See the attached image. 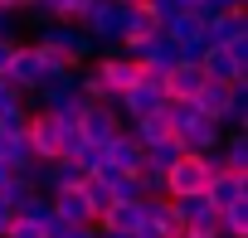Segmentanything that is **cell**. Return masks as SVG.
Wrapping results in <instances>:
<instances>
[{"label": "cell", "instance_id": "6da1fadb", "mask_svg": "<svg viewBox=\"0 0 248 238\" xmlns=\"http://www.w3.org/2000/svg\"><path fill=\"white\" fill-rule=\"evenodd\" d=\"M34 44L49 49L54 59H63V68H78V63H88V59L97 54V44H93L78 25H63V20H39Z\"/></svg>", "mask_w": 248, "mask_h": 238}, {"label": "cell", "instance_id": "7a4b0ae2", "mask_svg": "<svg viewBox=\"0 0 248 238\" xmlns=\"http://www.w3.org/2000/svg\"><path fill=\"white\" fill-rule=\"evenodd\" d=\"M161 107H166V78H156V73H141L137 88H127V92L112 102V112H117L122 127H127V122H141V117H156Z\"/></svg>", "mask_w": 248, "mask_h": 238}, {"label": "cell", "instance_id": "3957f363", "mask_svg": "<svg viewBox=\"0 0 248 238\" xmlns=\"http://www.w3.org/2000/svg\"><path fill=\"white\" fill-rule=\"evenodd\" d=\"M49 73H63V59H54L49 49H39L34 39L30 44H15V63H10V78L5 83H15L25 97L39 88V78H49Z\"/></svg>", "mask_w": 248, "mask_h": 238}, {"label": "cell", "instance_id": "277c9868", "mask_svg": "<svg viewBox=\"0 0 248 238\" xmlns=\"http://www.w3.org/2000/svg\"><path fill=\"white\" fill-rule=\"evenodd\" d=\"M97 49H122V5L117 0H88L83 15L73 20Z\"/></svg>", "mask_w": 248, "mask_h": 238}, {"label": "cell", "instance_id": "5b68a950", "mask_svg": "<svg viewBox=\"0 0 248 238\" xmlns=\"http://www.w3.org/2000/svg\"><path fill=\"white\" fill-rule=\"evenodd\" d=\"M93 68H97V78H102V88H107L112 102L127 92V88H137V78H141V68H137V59H132L127 49H102V54L93 59Z\"/></svg>", "mask_w": 248, "mask_h": 238}, {"label": "cell", "instance_id": "8992f818", "mask_svg": "<svg viewBox=\"0 0 248 238\" xmlns=\"http://www.w3.org/2000/svg\"><path fill=\"white\" fill-rule=\"evenodd\" d=\"M127 54L137 59V68H141V73H156V78H166V73L180 63V44H175V39H166V34H151V39L132 44Z\"/></svg>", "mask_w": 248, "mask_h": 238}, {"label": "cell", "instance_id": "52a82bcc", "mask_svg": "<svg viewBox=\"0 0 248 238\" xmlns=\"http://www.w3.org/2000/svg\"><path fill=\"white\" fill-rule=\"evenodd\" d=\"M209 175H204V161L200 156H180L170 170H166V199H190V194H204Z\"/></svg>", "mask_w": 248, "mask_h": 238}, {"label": "cell", "instance_id": "ba28073f", "mask_svg": "<svg viewBox=\"0 0 248 238\" xmlns=\"http://www.w3.org/2000/svg\"><path fill=\"white\" fill-rule=\"evenodd\" d=\"M248 39V10H219L204 20V49H229Z\"/></svg>", "mask_w": 248, "mask_h": 238}, {"label": "cell", "instance_id": "9c48e42d", "mask_svg": "<svg viewBox=\"0 0 248 238\" xmlns=\"http://www.w3.org/2000/svg\"><path fill=\"white\" fill-rule=\"evenodd\" d=\"M78 132H83L88 146H107V141L122 132V122H117V112H112L107 102H88L83 117H78Z\"/></svg>", "mask_w": 248, "mask_h": 238}, {"label": "cell", "instance_id": "30bf717a", "mask_svg": "<svg viewBox=\"0 0 248 238\" xmlns=\"http://www.w3.org/2000/svg\"><path fill=\"white\" fill-rule=\"evenodd\" d=\"M78 92V73L73 68H63V73H49V78H39V88L30 92L34 102H39V112H59L68 97Z\"/></svg>", "mask_w": 248, "mask_h": 238}, {"label": "cell", "instance_id": "8fae6325", "mask_svg": "<svg viewBox=\"0 0 248 238\" xmlns=\"http://www.w3.org/2000/svg\"><path fill=\"white\" fill-rule=\"evenodd\" d=\"M175 141H180V151L204 156V151H219V146H224V127H219V122H209V117H195L185 132H175Z\"/></svg>", "mask_w": 248, "mask_h": 238}, {"label": "cell", "instance_id": "7c38bea8", "mask_svg": "<svg viewBox=\"0 0 248 238\" xmlns=\"http://www.w3.org/2000/svg\"><path fill=\"white\" fill-rule=\"evenodd\" d=\"M204 88V68L200 63H175L166 73V97L170 102H195V92Z\"/></svg>", "mask_w": 248, "mask_h": 238}, {"label": "cell", "instance_id": "4fadbf2b", "mask_svg": "<svg viewBox=\"0 0 248 238\" xmlns=\"http://www.w3.org/2000/svg\"><path fill=\"white\" fill-rule=\"evenodd\" d=\"M204 199H209L214 209H229V204L248 199V175H238V170H224V175H214V180L204 185Z\"/></svg>", "mask_w": 248, "mask_h": 238}, {"label": "cell", "instance_id": "5bb4252c", "mask_svg": "<svg viewBox=\"0 0 248 238\" xmlns=\"http://www.w3.org/2000/svg\"><path fill=\"white\" fill-rule=\"evenodd\" d=\"M54 199V214L68 223V228H78V223H93V209H88V199H83V185L78 190H59V194H49ZM97 228V223H93Z\"/></svg>", "mask_w": 248, "mask_h": 238}, {"label": "cell", "instance_id": "9a60e30c", "mask_svg": "<svg viewBox=\"0 0 248 238\" xmlns=\"http://www.w3.org/2000/svg\"><path fill=\"white\" fill-rule=\"evenodd\" d=\"M170 209H175V219H180V228H190V223H204V228H219V209L204 199V194H190V199H170Z\"/></svg>", "mask_w": 248, "mask_h": 238}, {"label": "cell", "instance_id": "2e32d148", "mask_svg": "<svg viewBox=\"0 0 248 238\" xmlns=\"http://www.w3.org/2000/svg\"><path fill=\"white\" fill-rule=\"evenodd\" d=\"M151 34H161V25H156L141 5H122V49H132V44H141V39H151Z\"/></svg>", "mask_w": 248, "mask_h": 238}, {"label": "cell", "instance_id": "e0dca14e", "mask_svg": "<svg viewBox=\"0 0 248 238\" xmlns=\"http://www.w3.org/2000/svg\"><path fill=\"white\" fill-rule=\"evenodd\" d=\"M102 151H107V165H112V170H127V175H137V170H141V146H137L127 132H117Z\"/></svg>", "mask_w": 248, "mask_h": 238}, {"label": "cell", "instance_id": "ac0fdd59", "mask_svg": "<svg viewBox=\"0 0 248 238\" xmlns=\"http://www.w3.org/2000/svg\"><path fill=\"white\" fill-rule=\"evenodd\" d=\"M122 132H127V136L146 151V146H156V141H166V136H170V122H166V112H156V117H141V122H127Z\"/></svg>", "mask_w": 248, "mask_h": 238}, {"label": "cell", "instance_id": "d6986e66", "mask_svg": "<svg viewBox=\"0 0 248 238\" xmlns=\"http://www.w3.org/2000/svg\"><path fill=\"white\" fill-rule=\"evenodd\" d=\"M97 228H112V233H137V228H141V199L112 204V209L97 219Z\"/></svg>", "mask_w": 248, "mask_h": 238}, {"label": "cell", "instance_id": "ffe728a7", "mask_svg": "<svg viewBox=\"0 0 248 238\" xmlns=\"http://www.w3.org/2000/svg\"><path fill=\"white\" fill-rule=\"evenodd\" d=\"M0 165H5L10 175H25V170L34 165V151H30L25 132H20V136H0Z\"/></svg>", "mask_w": 248, "mask_h": 238}, {"label": "cell", "instance_id": "44dd1931", "mask_svg": "<svg viewBox=\"0 0 248 238\" xmlns=\"http://www.w3.org/2000/svg\"><path fill=\"white\" fill-rule=\"evenodd\" d=\"M224 107H229V83H209V78H204V88L195 92V112L209 117V122H219Z\"/></svg>", "mask_w": 248, "mask_h": 238}, {"label": "cell", "instance_id": "7402d4cb", "mask_svg": "<svg viewBox=\"0 0 248 238\" xmlns=\"http://www.w3.org/2000/svg\"><path fill=\"white\" fill-rule=\"evenodd\" d=\"M161 34H166V39H175V44L185 49V44H200V39H204V20H200L195 10H180V15L161 30Z\"/></svg>", "mask_w": 248, "mask_h": 238}, {"label": "cell", "instance_id": "603a6c76", "mask_svg": "<svg viewBox=\"0 0 248 238\" xmlns=\"http://www.w3.org/2000/svg\"><path fill=\"white\" fill-rule=\"evenodd\" d=\"M200 68H204V78H209V83H238V78H248V73L229 59V49H209Z\"/></svg>", "mask_w": 248, "mask_h": 238}, {"label": "cell", "instance_id": "cb8c5ba5", "mask_svg": "<svg viewBox=\"0 0 248 238\" xmlns=\"http://www.w3.org/2000/svg\"><path fill=\"white\" fill-rule=\"evenodd\" d=\"M83 5L88 0H34V20H63V25H73L78 15H83Z\"/></svg>", "mask_w": 248, "mask_h": 238}, {"label": "cell", "instance_id": "d4e9b609", "mask_svg": "<svg viewBox=\"0 0 248 238\" xmlns=\"http://www.w3.org/2000/svg\"><path fill=\"white\" fill-rule=\"evenodd\" d=\"M180 156H185V151H180V141H175V136H166V141H156V146H146V151H141V165L166 175V170H170Z\"/></svg>", "mask_w": 248, "mask_h": 238}, {"label": "cell", "instance_id": "484cf974", "mask_svg": "<svg viewBox=\"0 0 248 238\" xmlns=\"http://www.w3.org/2000/svg\"><path fill=\"white\" fill-rule=\"evenodd\" d=\"M224 165L229 170H238V175H248V132H224Z\"/></svg>", "mask_w": 248, "mask_h": 238}, {"label": "cell", "instance_id": "4316f807", "mask_svg": "<svg viewBox=\"0 0 248 238\" xmlns=\"http://www.w3.org/2000/svg\"><path fill=\"white\" fill-rule=\"evenodd\" d=\"M15 219H30V223H39V228H44V223L54 219V199H49V194H39V190H30V199L15 209Z\"/></svg>", "mask_w": 248, "mask_h": 238}, {"label": "cell", "instance_id": "83f0119b", "mask_svg": "<svg viewBox=\"0 0 248 238\" xmlns=\"http://www.w3.org/2000/svg\"><path fill=\"white\" fill-rule=\"evenodd\" d=\"M219 233H229V238H248V199L219 209Z\"/></svg>", "mask_w": 248, "mask_h": 238}, {"label": "cell", "instance_id": "f1b7e54d", "mask_svg": "<svg viewBox=\"0 0 248 238\" xmlns=\"http://www.w3.org/2000/svg\"><path fill=\"white\" fill-rule=\"evenodd\" d=\"M83 199H88V209H93V223H97V219L112 209V194H107V185H102V180H93V175L83 180Z\"/></svg>", "mask_w": 248, "mask_h": 238}, {"label": "cell", "instance_id": "f546056e", "mask_svg": "<svg viewBox=\"0 0 248 238\" xmlns=\"http://www.w3.org/2000/svg\"><path fill=\"white\" fill-rule=\"evenodd\" d=\"M78 92H83L88 102H107V107H112V97H107V88H102V78H97V68H88V73H78Z\"/></svg>", "mask_w": 248, "mask_h": 238}, {"label": "cell", "instance_id": "4dcf8cb0", "mask_svg": "<svg viewBox=\"0 0 248 238\" xmlns=\"http://www.w3.org/2000/svg\"><path fill=\"white\" fill-rule=\"evenodd\" d=\"M137 185H141V199H166V175L161 170H137Z\"/></svg>", "mask_w": 248, "mask_h": 238}, {"label": "cell", "instance_id": "1f68e13d", "mask_svg": "<svg viewBox=\"0 0 248 238\" xmlns=\"http://www.w3.org/2000/svg\"><path fill=\"white\" fill-rule=\"evenodd\" d=\"M30 190H34L30 180H20V175H10V180H5V190H0V199H5L10 209H20V204L30 199Z\"/></svg>", "mask_w": 248, "mask_h": 238}, {"label": "cell", "instance_id": "d6a6232c", "mask_svg": "<svg viewBox=\"0 0 248 238\" xmlns=\"http://www.w3.org/2000/svg\"><path fill=\"white\" fill-rule=\"evenodd\" d=\"M20 20H25V15L0 10V44H20Z\"/></svg>", "mask_w": 248, "mask_h": 238}, {"label": "cell", "instance_id": "836d02e7", "mask_svg": "<svg viewBox=\"0 0 248 238\" xmlns=\"http://www.w3.org/2000/svg\"><path fill=\"white\" fill-rule=\"evenodd\" d=\"M25 122H30V112H25V107L5 112V117H0V136H20V132H25Z\"/></svg>", "mask_w": 248, "mask_h": 238}, {"label": "cell", "instance_id": "e575fe53", "mask_svg": "<svg viewBox=\"0 0 248 238\" xmlns=\"http://www.w3.org/2000/svg\"><path fill=\"white\" fill-rule=\"evenodd\" d=\"M73 161H78V165H83V170L93 175V170H102V165H107V151H102V146H83V151H78Z\"/></svg>", "mask_w": 248, "mask_h": 238}, {"label": "cell", "instance_id": "d590c367", "mask_svg": "<svg viewBox=\"0 0 248 238\" xmlns=\"http://www.w3.org/2000/svg\"><path fill=\"white\" fill-rule=\"evenodd\" d=\"M5 238H44V228H39V223H30V219H15V223L5 228Z\"/></svg>", "mask_w": 248, "mask_h": 238}, {"label": "cell", "instance_id": "8d00e7d4", "mask_svg": "<svg viewBox=\"0 0 248 238\" xmlns=\"http://www.w3.org/2000/svg\"><path fill=\"white\" fill-rule=\"evenodd\" d=\"M229 59H233V63H238L243 73H248V39H238V44H229Z\"/></svg>", "mask_w": 248, "mask_h": 238}, {"label": "cell", "instance_id": "74e56055", "mask_svg": "<svg viewBox=\"0 0 248 238\" xmlns=\"http://www.w3.org/2000/svg\"><path fill=\"white\" fill-rule=\"evenodd\" d=\"M10 63H15V44H0V78H10Z\"/></svg>", "mask_w": 248, "mask_h": 238}, {"label": "cell", "instance_id": "f35d334b", "mask_svg": "<svg viewBox=\"0 0 248 238\" xmlns=\"http://www.w3.org/2000/svg\"><path fill=\"white\" fill-rule=\"evenodd\" d=\"M59 238H97V228H93V223H78V228H63Z\"/></svg>", "mask_w": 248, "mask_h": 238}, {"label": "cell", "instance_id": "ab89813d", "mask_svg": "<svg viewBox=\"0 0 248 238\" xmlns=\"http://www.w3.org/2000/svg\"><path fill=\"white\" fill-rule=\"evenodd\" d=\"M97 238H132V233H112V228H97Z\"/></svg>", "mask_w": 248, "mask_h": 238}, {"label": "cell", "instance_id": "60d3db41", "mask_svg": "<svg viewBox=\"0 0 248 238\" xmlns=\"http://www.w3.org/2000/svg\"><path fill=\"white\" fill-rule=\"evenodd\" d=\"M117 5H141V0H117Z\"/></svg>", "mask_w": 248, "mask_h": 238}, {"label": "cell", "instance_id": "b9f144b4", "mask_svg": "<svg viewBox=\"0 0 248 238\" xmlns=\"http://www.w3.org/2000/svg\"><path fill=\"white\" fill-rule=\"evenodd\" d=\"M214 238H229V233H214Z\"/></svg>", "mask_w": 248, "mask_h": 238}]
</instances>
